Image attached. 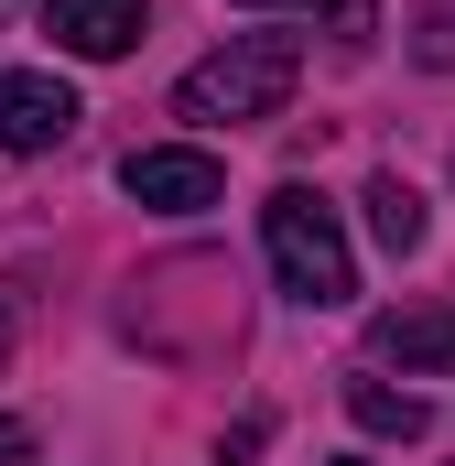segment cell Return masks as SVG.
<instances>
[{
	"mask_svg": "<svg viewBox=\"0 0 455 466\" xmlns=\"http://www.w3.org/2000/svg\"><path fill=\"white\" fill-rule=\"evenodd\" d=\"M260 249H271V282H282L293 304H315V315H337L347 293H358V249H347L337 207H326L315 185H271V207H260Z\"/></svg>",
	"mask_w": 455,
	"mask_h": 466,
	"instance_id": "1",
	"label": "cell"
},
{
	"mask_svg": "<svg viewBox=\"0 0 455 466\" xmlns=\"http://www.w3.org/2000/svg\"><path fill=\"white\" fill-rule=\"evenodd\" d=\"M293 76H304V44L293 33H228L207 66H185V87H174V109L207 119V130H238V119H282V98H293Z\"/></svg>",
	"mask_w": 455,
	"mask_h": 466,
	"instance_id": "2",
	"label": "cell"
},
{
	"mask_svg": "<svg viewBox=\"0 0 455 466\" xmlns=\"http://www.w3.org/2000/svg\"><path fill=\"white\" fill-rule=\"evenodd\" d=\"M119 196L152 207V218H207L228 196V174H217V152H196V141H152V152L119 163Z\"/></svg>",
	"mask_w": 455,
	"mask_h": 466,
	"instance_id": "3",
	"label": "cell"
},
{
	"mask_svg": "<svg viewBox=\"0 0 455 466\" xmlns=\"http://www.w3.org/2000/svg\"><path fill=\"white\" fill-rule=\"evenodd\" d=\"M76 119L87 109H76L66 76H44V66H11V76H0V152H55Z\"/></svg>",
	"mask_w": 455,
	"mask_h": 466,
	"instance_id": "4",
	"label": "cell"
},
{
	"mask_svg": "<svg viewBox=\"0 0 455 466\" xmlns=\"http://www.w3.org/2000/svg\"><path fill=\"white\" fill-rule=\"evenodd\" d=\"M141 22H152V0H44V33L66 44V55H87V66H109L141 44Z\"/></svg>",
	"mask_w": 455,
	"mask_h": 466,
	"instance_id": "5",
	"label": "cell"
},
{
	"mask_svg": "<svg viewBox=\"0 0 455 466\" xmlns=\"http://www.w3.org/2000/svg\"><path fill=\"white\" fill-rule=\"evenodd\" d=\"M369 358L379 369H455V304H390L379 326H369Z\"/></svg>",
	"mask_w": 455,
	"mask_h": 466,
	"instance_id": "6",
	"label": "cell"
},
{
	"mask_svg": "<svg viewBox=\"0 0 455 466\" xmlns=\"http://www.w3.org/2000/svg\"><path fill=\"white\" fill-rule=\"evenodd\" d=\"M347 412H358V434H379V445H423V390H390V380H347Z\"/></svg>",
	"mask_w": 455,
	"mask_h": 466,
	"instance_id": "7",
	"label": "cell"
},
{
	"mask_svg": "<svg viewBox=\"0 0 455 466\" xmlns=\"http://www.w3.org/2000/svg\"><path fill=\"white\" fill-rule=\"evenodd\" d=\"M369 238H379L390 260H412V249L434 238V218H423V196H412L401 174H379V185H369Z\"/></svg>",
	"mask_w": 455,
	"mask_h": 466,
	"instance_id": "8",
	"label": "cell"
},
{
	"mask_svg": "<svg viewBox=\"0 0 455 466\" xmlns=\"http://www.w3.org/2000/svg\"><path fill=\"white\" fill-rule=\"evenodd\" d=\"M412 55H423V66H455V11H423V22H412Z\"/></svg>",
	"mask_w": 455,
	"mask_h": 466,
	"instance_id": "9",
	"label": "cell"
},
{
	"mask_svg": "<svg viewBox=\"0 0 455 466\" xmlns=\"http://www.w3.org/2000/svg\"><path fill=\"white\" fill-rule=\"evenodd\" d=\"M326 22H337V44H369V33H379V11H369V0H326Z\"/></svg>",
	"mask_w": 455,
	"mask_h": 466,
	"instance_id": "10",
	"label": "cell"
},
{
	"mask_svg": "<svg viewBox=\"0 0 455 466\" xmlns=\"http://www.w3.org/2000/svg\"><path fill=\"white\" fill-rule=\"evenodd\" d=\"M11 348H22V293H0V369H11Z\"/></svg>",
	"mask_w": 455,
	"mask_h": 466,
	"instance_id": "11",
	"label": "cell"
},
{
	"mask_svg": "<svg viewBox=\"0 0 455 466\" xmlns=\"http://www.w3.org/2000/svg\"><path fill=\"white\" fill-rule=\"evenodd\" d=\"M33 456V423H11V412H0V466H22Z\"/></svg>",
	"mask_w": 455,
	"mask_h": 466,
	"instance_id": "12",
	"label": "cell"
},
{
	"mask_svg": "<svg viewBox=\"0 0 455 466\" xmlns=\"http://www.w3.org/2000/svg\"><path fill=\"white\" fill-rule=\"evenodd\" d=\"M238 11H282V0H238Z\"/></svg>",
	"mask_w": 455,
	"mask_h": 466,
	"instance_id": "13",
	"label": "cell"
},
{
	"mask_svg": "<svg viewBox=\"0 0 455 466\" xmlns=\"http://www.w3.org/2000/svg\"><path fill=\"white\" fill-rule=\"evenodd\" d=\"M326 466H369V456H326Z\"/></svg>",
	"mask_w": 455,
	"mask_h": 466,
	"instance_id": "14",
	"label": "cell"
},
{
	"mask_svg": "<svg viewBox=\"0 0 455 466\" xmlns=\"http://www.w3.org/2000/svg\"><path fill=\"white\" fill-rule=\"evenodd\" d=\"M0 22H11V0H0Z\"/></svg>",
	"mask_w": 455,
	"mask_h": 466,
	"instance_id": "15",
	"label": "cell"
}]
</instances>
